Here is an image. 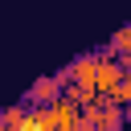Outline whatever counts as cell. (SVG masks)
<instances>
[{"label":"cell","instance_id":"cell-9","mask_svg":"<svg viewBox=\"0 0 131 131\" xmlns=\"http://www.w3.org/2000/svg\"><path fill=\"white\" fill-rule=\"evenodd\" d=\"M119 66H123V74H131V53H119Z\"/></svg>","mask_w":131,"mask_h":131},{"label":"cell","instance_id":"cell-10","mask_svg":"<svg viewBox=\"0 0 131 131\" xmlns=\"http://www.w3.org/2000/svg\"><path fill=\"white\" fill-rule=\"evenodd\" d=\"M123 115H127V123H131V102H127V106H123Z\"/></svg>","mask_w":131,"mask_h":131},{"label":"cell","instance_id":"cell-7","mask_svg":"<svg viewBox=\"0 0 131 131\" xmlns=\"http://www.w3.org/2000/svg\"><path fill=\"white\" fill-rule=\"evenodd\" d=\"M25 115H29V102H12V106H4V111H0V123L20 131V119H25Z\"/></svg>","mask_w":131,"mask_h":131},{"label":"cell","instance_id":"cell-6","mask_svg":"<svg viewBox=\"0 0 131 131\" xmlns=\"http://www.w3.org/2000/svg\"><path fill=\"white\" fill-rule=\"evenodd\" d=\"M102 106V102H98ZM127 127V115H123V106H102V115H98V131H123Z\"/></svg>","mask_w":131,"mask_h":131},{"label":"cell","instance_id":"cell-5","mask_svg":"<svg viewBox=\"0 0 131 131\" xmlns=\"http://www.w3.org/2000/svg\"><path fill=\"white\" fill-rule=\"evenodd\" d=\"M61 98H70V102L82 111V106L98 102V90H94V86H82V82H66V86H61Z\"/></svg>","mask_w":131,"mask_h":131},{"label":"cell","instance_id":"cell-1","mask_svg":"<svg viewBox=\"0 0 131 131\" xmlns=\"http://www.w3.org/2000/svg\"><path fill=\"white\" fill-rule=\"evenodd\" d=\"M94 53H98V74H94V90H98V94H111V90H115V86L123 82V66H119V57H115V53H111L106 45H98Z\"/></svg>","mask_w":131,"mask_h":131},{"label":"cell","instance_id":"cell-3","mask_svg":"<svg viewBox=\"0 0 131 131\" xmlns=\"http://www.w3.org/2000/svg\"><path fill=\"white\" fill-rule=\"evenodd\" d=\"M94 74H98V53H78L70 61V82H82V86H94Z\"/></svg>","mask_w":131,"mask_h":131},{"label":"cell","instance_id":"cell-4","mask_svg":"<svg viewBox=\"0 0 131 131\" xmlns=\"http://www.w3.org/2000/svg\"><path fill=\"white\" fill-rule=\"evenodd\" d=\"M49 111H53V131H74L78 127V106L70 98H57Z\"/></svg>","mask_w":131,"mask_h":131},{"label":"cell","instance_id":"cell-8","mask_svg":"<svg viewBox=\"0 0 131 131\" xmlns=\"http://www.w3.org/2000/svg\"><path fill=\"white\" fill-rule=\"evenodd\" d=\"M106 49H111L115 57H119V53H131V25H123V29H119V33L106 41Z\"/></svg>","mask_w":131,"mask_h":131},{"label":"cell","instance_id":"cell-2","mask_svg":"<svg viewBox=\"0 0 131 131\" xmlns=\"http://www.w3.org/2000/svg\"><path fill=\"white\" fill-rule=\"evenodd\" d=\"M57 98H61V82H57L53 74L37 78V82L29 86V94H25V102H29V106H53Z\"/></svg>","mask_w":131,"mask_h":131}]
</instances>
